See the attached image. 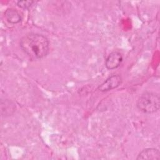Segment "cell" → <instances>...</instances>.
Masks as SVG:
<instances>
[{
    "mask_svg": "<svg viewBox=\"0 0 160 160\" xmlns=\"http://www.w3.org/2000/svg\"><path fill=\"white\" fill-rule=\"evenodd\" d=\"M160 159V152L156 148H147L139 152L136 159L158 160Z\"/></svg>",
    "mask_w": 160,
    "mask_h": 160,
    "instance_id": "5",
    "label": "cell"
},
{
    "mask_svg": "<svg viewBox=\"0 0 160 160\" xmlns=\"http://www.w3.org/2000/svg\"><path fill=\"white\" fill-rule=\"evenodd\" d=\"M4 16L6 20L11 24L19 23L22 19L20 13L16 9L13 8L6 9L4 12Z\"/></svg>",
    "mask_w": 160,
    "mask_h": 160,
    "instance_id": "6",
    "label": "cell"
},
{
    "mask_svg": "<svg viewBox=\"0 0 160 160\" xmlns=\"http://www.w3.org/2000/svg\"><path fill=\"white\" fill-rule=\"evenodd\" d=\"M160 98L158 94L153 92H144L138 98L136 106L141 111L146 114H152L159 109Z\"/></svg>",
    "mask_w": 160,
    "mask_h": 160,
    "instance_id": "2",
    "label": "cell"
},
{
    "mask_svg": "<svg viewBox=\"0 0 160 160\" xmlns=\"http://www.w3.org/2000/svg\"><path fill=\"white\" fill-rule=\"evenodd\" d=\"M34 3H35V1H19L17 2L18 6L23 9L29 8Z\"/></svg>",
    "mask_w": 160,
    "mask_h": 160,
    "instance_id": "7",
    "label": "cell"
},
{
    "mask_svg": "<svg viewBox=\"0 0 160 160\" xmlns=\"http://www.w3.org/2000/svg\"><path fill=\"white\" fill-rule=\"evenodd\" d=\"M21 50L32 60L45 58L49 53L48 39L41 34L30 33L23 36L19 42Z\"/></svg>",
    "mask_w": 160,
    "mask_h": 160,
    "instance_id": "1",
    "label": "cell"
},
{
    "mask_svg": "<svg viewBox=\"0 0 160 160\" xmlns=\"http://www.w3.org/2000/svg\"><path fill=\"white\" fill-rule=\"evenodd\" d=\"M121 82L122 78L119 75H112L99 85L98 89L102 92L108 91L118 87Z\"/></svg>",
    "mask_w": 160,
    "mask_h": 160,
    "instance_id": "3",
    "label": "cell"
},
{
    "mask_svg": "<svg viewBox=\"0 0 160 160\" xmlns=\"http://www.w3.org/2000/svg\"><path fill=\"white\" fill-rule=\"evenodd\" d=\"M122 59V55L119 51H112L106 58L105 66L108 69H114L120 66Z\"/></svg>",
    "mask_w": 160,
    "mask_h": 160,
    "instance_id": "4",
    "label": "cell"
}]
</instances>
